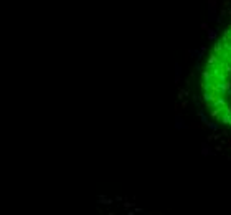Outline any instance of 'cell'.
<instances>
[{"instance_id": "1", "label": "cell", "mask_w": 231, "mask_h": 215, "mask_svg": "<svg viewBox=\"0 0 231 215\" xmlns=\"http://www.w3.org/2000/svg\"><path fill=\"white\" fill-rule=\"evenodd\" d=\"M190 63L178 78V108L205 156L231 164V0L208 3Z\"/></svg>"}, {"instance_id": "2", "label": "cell", "mask_w": 231, "mask_h": 215, "mask_svg": "<svg viewBox=\"0 0 231 215\" xmlns=\"http://www.w3.org/2000/svg\"><path fill=\"white\" fill-rule=\"evenodd\" d=\"M124 215V214H122ZM126 215H137V212H126Z\"/></svg>"}]
</instances>
